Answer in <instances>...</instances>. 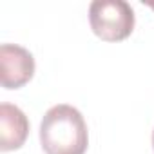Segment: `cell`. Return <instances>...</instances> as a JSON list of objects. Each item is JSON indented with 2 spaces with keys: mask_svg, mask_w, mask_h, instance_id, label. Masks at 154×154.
<instances>
[{
  "mask_svg": "<svg viewBox=\"0 0 154 154\" xmlns=\"http://www.w3.org/2000/svg\"><path fill=\"white\" fill-rule=\"evenodd\" d=\"M143 4H145V6H149L150 9H154V2H152V0H147V2L143 0Z\"/></svg>",
  "mask_w": 154,
  "mask_h": 154,
  "instance_id": "obj_5",
  "label": "cell"
},
{
  "mask_svg": "<svg viewBox=\"0 0 154 154\" xmlns=\"http://www.w3.org/2000/svg\"><path fill=\"white\" fill-rule=\"evenodd\" d=\"M40 145L45 154H85L89 134L82 112L67 103L51 107L40 123Z\"/></svg>",
  "mask_w": 154,
  "mask_h": 154,
  "instance_id": "obj_1",
  "label": "cell"
},
{
  "mask_svg": "<svg viewBox=\"0 0 154 154\" xmlns=\"http://www.w3.org/2000/svg\"><path fill=\"white\" fill-rule=\"evenodd\" d=\"M152 147H154V132H152Z\"/></svg>",
  "mask_w": 154,
  "mask_h": 154,
  "instance_id": "obj_6",
  "label": "cell"
},
{
  "mask_svg": "<svg viewBox=\"0 0 154 154\" xmlns=\"http://www.w3.org/2000/svg\"><path fill=\"white\" fill-rule=\"evenodd\" d=\"M93 33L105 42H122L134 29V11L125 0H94L89 6Z\"/></svg>",
  "mask_w": 154,
  "mask_h": 154,
  "instance_id": "obj_2",
  "label": "cell"
},
{
  "mask_svg": "<svg viewBox=\"0 0 154 154\" xmlns=\"http://www.w3.org/2000/svg\"><path fill=\"white\" fill-rule=\"evenodd\" d=\"M35 74L33 54L17 44H2L0 47V80L4 89H20Z\"/></svg>",
  "mask_w": 154,
  "mask_h": 154,
  "instance_id": "obj_3",
  "label": "cell"
},
{
  "mask_svg": "<svg viewBox=\"0 0 154 154\" xmlns=\"http://www.w3.org/2000/svg\"><path fill=\"white\" fill-rule=\"evenodd\" d=\"M29 134L27 116L11 103L0 105V150H17L20 149Z\"/></svg>",
  "mask_w": 154,
  "mask_h": 154,
  "instance_id": "obj_4",
  "label": "cell"
}]
</instances>
